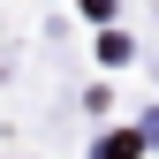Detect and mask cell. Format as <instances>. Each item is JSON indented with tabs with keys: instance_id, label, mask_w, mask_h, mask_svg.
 Listing matches in <instances>:
<instances>
[{
	"instance_id": "obj_1",
	"label": "cell",
	"mask_w": 159,
	"mask_h": 159,
	"mask_svg": "<svg viewBox=\"0 0 159 159\" xmlns=\"http://www.w3.org/2000/svg\"><path fill=\"white\" fill-rule=\"evenodd\" d=\"M98 159H136V136H106V152Z\"/></svg>"
}]
</instances>
